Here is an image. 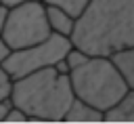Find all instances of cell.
I'll list each match as a JSON object with an SVG mask.
<instances>
[{"mask_svg": "<svg viewBox=\"0 0 134 124\" xmlns=\"http://www.w3.org/2000/svg\"><path fill=\"white\" fill-rule=\"evenodd\" d=\"M69 40L90 57L134 46V0H90L75 17Z\"/></svg>", "mask_w": 134, "mask_h": 124, "instance_id": "obj_1", "label": "cell"}, {"mask_svg": "<svg viewBox=\"0 0 134 124\" xmlns=\"http://www.w3.org/2000/svg\"><path fill=\"white\" fill-rule=\"evenodd\" d=\"M69 74H61L54 65L36 69L13 80L10 101L29 120L63 122V116L73 101Z\"/></svg>", "mask_w": 134, "mask_h": 124, "instance_id": "obj_2", "label": "cell"}, {"mask_svg": "<svg viewBox=\"0 0 134 124\" xmlns=\"http://www.w3.org/2000/svg\"><path fill=\"white\" fill-rule=\"evenodd\" d=\"M69 82L77 99L103 113L130 92V86L109 57H88L82 65L69 69Z\"/></svg>", "mask_w": 134, "mask_h": 124, "instance_id": "obj_3", "label": "cell"}, {"mask_svg": "<svg viewBox=\"0 0 134 124\" xmlns=\"http://www.w3.org/2000/svg\"><path fill=\"white\" fill-rule=\"evenodd\" d=\"M10 50L38 44L50 36V25L46 19V4L42 0H27L8 6L6 23L0 34Z\"/></svg>", "mask_w": 134, "mask_h": 124, "instance_id": "obj_4", "label": "cell"}, {"mask_svg": "<svg viewBox=\"0 0 134 124\" xmlns=\"http://www.w3.org/2000/svg\"><path fill=\"white\" fill-rule=\"evenodd\" d=\"M71 46L73 44H71V40L67 36H61V34L50 32V36L46 40L38 42V44L10 50L8 57L2 61V65L10 74V78L17 80V78H23V76H27V74H31L36 69L54 65L57 61H61L65 57V53Z\"/></svg>", "mask_w": 134, "mask_h": 124, "instance_id": "obj_5", "label": "cell"}, {"mask_svg": "<svg viewBox=\"0 0 134 124\" xmlns=\"http://www.w3.org/2000/svg\"><path fill=\"white\" fill-rule=\"evenodd\" d=\"M105 120V113L92 105H88L86 101L73 97V101L69 103L65 116H63V122H103Z\"/></svg>", "mask_w": 134, "mask_h": 124, "instance_id": "obj_6", "label": "cell"}, {"mask_svg": "<svg viewBox=\"0 0 134 124\" xmlns=\"http://www.w3.org/2000/svg\"><path fill=\"white\" fill-rule=\"evenodd\" d=\"M46 19H48L50 32L69 38L71 29H73V23H75V17H71L67 11H63V8H59V6L46 4Z\"/></svg>", "mask_w": 134, "mask_h": 124, "instance_id": "obj_7", "label": "cell"}, {"mask_svg": "<svg viewBox=\"0 0 134 124\" xmlns=\"http://www.w3.org/2000/svg\"><path fill=\"white\" fill-rule=\"evenodd\" d=\"M113 61V65L119 69V74L124 76L126 84L130 86V90H134V46H128L124 50H117L109 57Z\"/></svg>", "mask_w": 134, "mask_h": 124, "instance_id": "obj_8", "label": "cell"}, {"mask_svg": "<svg viewBox=\"0 0 134 124\" xmlns=\"http://www.w3.org/2000/svg\"><path fill=\"white\" fill-rule=\"evenodd\" d=\"M44 4H52V6H59V8H63V11H67L71 17H77L84 8H86V4L90 2V0H42Z\"/></svg>", "mask_w": 134, "mask_h": 124, "instance_id": "obj_9", "label": "cell"}, {"mask_svg": "<svg viewBox=\"0 0 134 124\" xmlns=\"http://www.w3.org/2000/svg\"><path fill=\"white\" fill-rule=\"evenodd\" d=\"M90 55H86L84 50H80V48H75V46H71L67 53H65V63H67V67L69 69H73V67H77V65H82L86 59H88Z\"/></svg>", "mask_w": 134, "mask_h": 124, "instance_id": "obj_10", "label": "cell"}, {"mask_svg": "<svg viewBox=\"0 0 134 124\" xmlns=\"http://www.w3.org/2000/svg\"><path fill=\"white\" fill-rule=\"evenodd\" d=\"M4 122H29V118L19 109V107H10L8 109V113H6V118H4Z\"/></svg>", "mask_w": 134, "mask_h": 124, "instance_id": "obj_11", "label": "cell"}, {"mask_svg": "<svg viewBox=\"0 0 134 124\" xmlns=\"http://www.w3.org/2000/svg\"><path fill=\"white\" fill-rule=\"evenodd\" d=\"M10 107H13V101H10V97L0 101V122H4V118H6V113H8V109H10Z\"/></svg>", "mask_w": 134, "mask_h": 124, "instance_id": "obj_12", "label": "cell"}, {"mask_svg": "<svg viewBox=\"0 0 134 124\" xmlns=\"http://www.w3.org/2000/svg\"><path fill=\"white\" fill-rule=\"evenodd\" d=\"M0 84H13V78H10V74L4 69L2 63H0Z\"/></svg>", "mask_w": 134, "mask_h": 124, "instance_id": "obj_13", "label": "cell"}, {"mask_svg": "<svg viewBox=\"0 0 134 124\" xmlns=\"http://www.w3.org/2000/svg\"><path fill=\"white\" fill-rule=\"evenodd\" d=\"M6 15H8V6L0 2V34L4 29V23H6Z\"/></svg>", "mask_w": 134, "mask_h": 124, "instance_id": "obj_14", "label": "cell"}, {"mask_svg": "<svg viewBox=\"0 0 134 124\" xmlns=\"http://www.w3.org/2000/svg\"><path fill=\"white\" fill-rule=\"evenodd\" d=\"M8 53H10V48H8V44L4 42V38L0 36V63H2V61L8 57Z\"/></svg>", "mask_w": 134, "mask_h": 124, "instance_id": "obj_15", "label": "cell"}, {"mask_svg": "<svg viewBox=\"0 0 134 124\" xmlns=\"http://www.w3.org/2000/svg\"><path fill=\"white\" fill-rule=\"evenodd\" d=\"M10 88H13V84H0V101L10 97Z\"/></svg>", "mask_w": 134, "mask_h": 124, "instance_id": "obj_16", "label": "cell"}, {"mask_svg": "<svg viewBox=\"0 0 134 124\" xmlns=\"http://www.w3.org/2000/svg\"><path fill=\"white\" fill-rule=\"evenodd\" d=\"M2 4H6V6H15V4H19V2H27V0H0Z\"/></svg>", "mask_w": 134, "mask_h": 124, "instance_id": "obj_17", "label": "cell"}]
</instances>
